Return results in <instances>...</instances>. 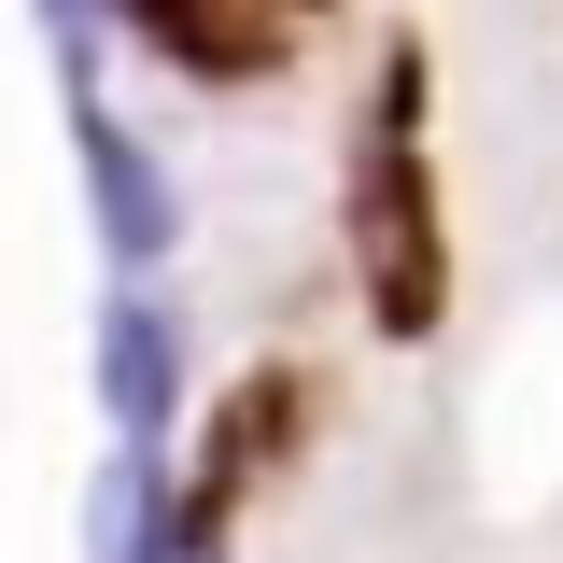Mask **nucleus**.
<instances>
[{"mask_svg": "<svg viewBox=\"0 0 563 563\" xmlns=\"http://www.w3.org/2000/svg\"><path fill=\"white\" fill-rule=\"evenodd\" d=\"M352 282L380 339H437L451 310V225H437V169H422V57H380V99L352 128Z\"/></svg>", "mask_w": 563, "mask_h": 563, "instance_id": "nucleus-1", "label": "nucleus"}, {"mask_svg": "<svg viewBox=\"0 0 563 563\" xmlns=\"http://www.w3.org/2000/svg\"><path fill=\"white\" fill-rule=\"evenodd\" d=\"M70 155H85V211H99L113 282H155L169 254H184V184H169V155H155L99 85H70Z\"/></svg>", "mask_w": 563, "mask_h": 563, "instance_id": "nucleus-2", "label": "nucleus"}, {"mask_svg": "<svg viewBox=\"0 0 563 563\" xmlns=\"http://www.w3.org/2000/svg\"><path fill=\"white\" fill-rule=\"evenodd\" d=\"M310 14L324 0H113V29L141 57H169L184 85H268L310 43Z\"/></svg>", "mask_w": 563, "mask_h": 563, "instance_id": "nucleus-3", "label": "nucleus"}, {"mask_svg": "<svg viewBox=\"0 0 563 563\" xmlns=\"http://www.w3.org/2000/svg\"><path fill=\"white\" fill-rule=\"evenodd\" d=\"M99 422H113V451H169L184 437V310L155 282L99 296Z\"/></svg>", "mask_w": 563, "mask_h": 563, "instance_id": "nucleus-4", "label": "nucleus"}, {"mask_svg": "<svg viewBox=\"0 0 563 563\" xmlns=\"http://www.w3.org/2000/svg\"><path fill=\"white\" fill-rule=\"evenodd\" d=\"M155 507H169L155 451H113L99 493H85V563H155Z\"/></svg>", "mask_w": 563, "mask_h": 563, "instance_id": "nucleus-5", "label": "nucleus"}]
</instances>
